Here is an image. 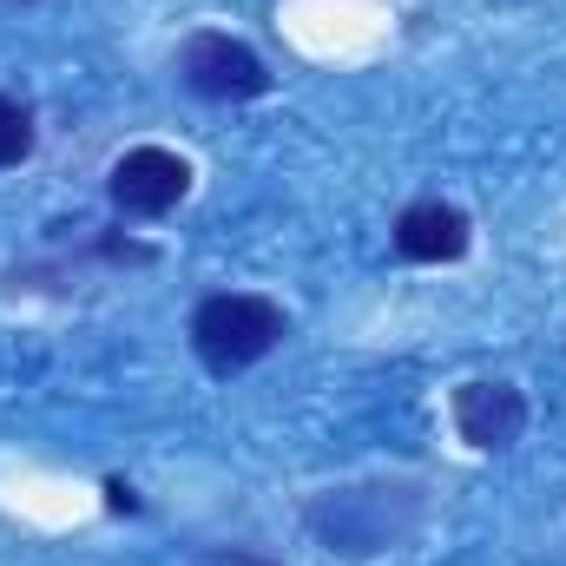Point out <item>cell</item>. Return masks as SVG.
I'll return each mask as SVG.
<instances>
[{"mask_svg":"<svg viewBox=\"0 0 566 566\" xmlns=\"http://www.w3.org/2000/svg\"><path fill=\"white\" fill-rule=\"evenodd\" d=\"M185 191H191V165L178 151H165V145H133L106 178V198L126 218H165Z\"/></svg>","mask_w":566,"mask_h":566,"instance_id":"3","label":"cell"},{"mask_svg":"<svg viewBox=\"0 0 566 566\" xmlns=\"http://www.w3.org/2000/svg\"><path fill=\"white\" fill-rule=\"evenodd\" d=\"M283 329H290V316L271 296H251V290H224V296H205L191 310V349H198V363L211 376L264 363L283 343Z\"/></svg>","mask_w":566,"mask_h":566,"instance_id":"1","label":"cell"},{"mask_svg":"<svg viewBox=\"0 0 566 566\" xmlns=\"http://www.w3.org/2000/svg\"><path fill=\"white\" fill-rule=\"evenodd\" d=\"M389 494L396 488H343V494H329V501L310 507V527L336 554H382V547H396L409 534V527L389 521Z\"/></svg>","mask_w":566,"mask_h":566,"instance_id":"4","label":"cell"},{"mask_svg":"<svg viewBox=\"0 0 566 566\" xmlns=\"http://www.w3.org/2000/svg\"><path fill=\"white\" fill-rule=\"evenodd\" d=\"M27 151H33V113H27L20 99H7V93H0V171H7V165H20Z\"/></svg>","mask_w":566,"mask_h":566,"instance_id":"7","label":"cell"},{"mask_svg":"<svg viewBox=\"0 0 566 566\" xmlns=\"http://www.w3.org/2000/svg\"><path fill=\"white\" fill-rule=\"evenodd\" d=\"M178 80H185V93L218 99V106L271 93V66L244 40H231V33H191L185 53H178Z\"/></svg>","mask_w":566,"mask_h":566,"instance_id":"2","label":"cell"},{"mask_svg":"<svg viewBox=\"0 0 566 566\" xmlns=\"http://www.w3.org/2000/svg\"><path fill=\"white\" fill-rule=\"evenodd\" d=\"M454 428L468 448L494 454V448H514L521 428H527V396L514 382H461L454 389Z\"/></svg>","mask_w":566,"mask_h":566,"instance_id":"5","label":"cell"},{"mask_svg":"<svg viewBox=\"0 0 566 566\" xmlns=\"http://www.w3.org/2000/svg\"><path fill=\"white\" fill-rule=\"evenodd\" d=\"M396 251L409 264H454L468 258V211L441 205V198H422L396 218Z\"/></svg>","mask_w":566,"mask_h":566,"instance_id":"6","label":"cell"}]
</instances>
